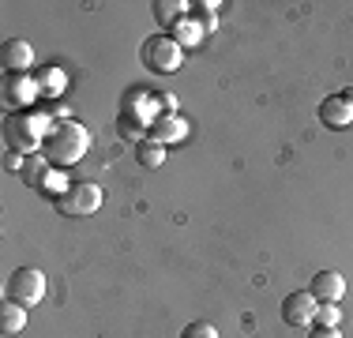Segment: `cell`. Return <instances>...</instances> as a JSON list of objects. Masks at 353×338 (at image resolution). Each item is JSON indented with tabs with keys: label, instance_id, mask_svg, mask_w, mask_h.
Listing matches in <instances>:
<instances>
[{
	"label": "cell",
	"instance_id": "9c48e42d",
	"mask_svg": "<svg viewBox=\"0 0 353 338\" xmlns=\"http://www.w3.org/2000/svg\"><path fill=\"white\" fill-rule=\"evenodd\" d=\"M316 308H319V301L308 290H293L290 297L282 301V319L290 327H312L316 324Z\"/></svg>",
	"mask_w": 353,
	"mask_h": 338
},
{
	"label": "cell",
	"instance_id": "9a60e30c",
	"mask_svg": "<svg viewBox=\"0 0 353 338\" xmlns=\"http://www.w3.org/2000/svg\"><path fill=\"white\" fill-rule=\"evenodd\" d=\"M154 19L162 23V27H170V30H176L184 19H188V8L192 4H184V0H154Z\"/></svg>",
	"mask_w": 353,
	"mask_h": 338
},
{
	"label": "cell",
	"instance_id": "277c9868",
	"mask_svg": "<svg viewBox=\"0 0 353 338\" xmlns=\"http://www.w3.org/2000/svg\"><path fill=\"white\" fill-rule=\"evenodd\" d=\"M19 173H23V181H27L30 188H38L41 196L53 199V203L64 196V188H68V184H64V177H61V169L49 162L46 155H30L27 162H23Z\"/></svg>",
	"mask_w": 353,
	"mask_h": 338
},
{
	"label": "cell",
	"instance_id": "6da1fadb",
	"mask_svg": "<svg viewBox=\"0 0 353 338\" xmlns=\"http://www.w3.org/2000/svg\"><path fill=\"white\" fill-rule=\"evenodd\" d=\"M87 150H90V132L75 121H53L46 132V143H41V155H46L57 169L83 162Z\"/></svg>",
	"mask_w": 353,
	"mask_h": 338
},
{
	"label": "cell",
	"instance_id": "7402d4cb",
	"mask_svg": "<svg viewBox=\"0 0 353 338\" xmlns=\"http://www.w3.org/2000/svg\"><path fill=\"white\" fill-rule=\"evenodd\" d=\"M308 338H342V335H339V327H312Z\"/></svg>",
	"mask_w": 353,
	"mask_h": 338
},
{
	"label": "cell",
	"instance_id": "5b68a950",
	"mask_svg": "<svg viewBox=\"0 0 353 338\" xmlns=\"http://www.w3.org/2000/svg\"><path fill=\"white\" fill-rule=\"evenodd\" d=\"M46 297V275L38 267H19L12 270V278L4 282V301H15L23 308H34Z\"/></svg>",
	"mask_w": 353,
	"mask_h": 338
},
{
	"label": "cell",
	"instance_id": "8fae6325",
	"mask_svg": "<svg viewBox=\"0 0 353 338\" xmlns=\"http://www.w3.org/2000/svg\"><path fill=\"white\" fill-rule=\"evenodd\" d=\"M308 293H312L319 304H339L342 293H346V278H342L339 270H319L312 278V286H308Z\"/></svg>",
	"mask_w": 353,
	"mask_h": 338
},
{
	"label": "cell",
	"instance_id": "5bb4252c",
	"mask_svg": "<svg viewBox=\"0 0 353 338\" xmlns=\"http://www.w3.org/2000/svg\"><path fill=\"white\" fill-rule=\"evenodd\" d=\"M34 87H38V98H61L64 95V87H68V79H64V72L61 68H34Z\"/></svg>",
	"mask_w": 353,
	"mask_h": 338
},
{
	"label": "cell",
	"instance_id": "e0dca14e",
	"mask_svg": "<svg viewBox=\"0 0 353 338\" xmlns=\"http://www.w3.org/2000/svg\"><path fill=\"white\" fill-rule=\"evenodd\" d=\"M188 19L196 23L199 30H203V38H207V34H214V27H218V0H203V4H192V8H188Z\"/></svg>",
	"mask_w": 353,
	"mask_h": 338
},
{
	"label": "cell",
	"instance_id": "7c38bea8",
	"mask_svg": "<svg viewBox=\"0 0 353 338\" xmlns=\"http://www.w3.org/2000/svg\"><path fill=\"white\" fill-rule=\"evenodd\" d=\"M150 121H154V117L143 113V109H121V117H117V132L139 147V143L150 135Z\"/></svg>",
	"mask_w": 353,
	"mask_h": 338
},
{
	"label": "cell",
	"instance_id": "4fadbf2b",
	"mask_svg": "<svg viewBox=\"0 0 353 338\" xmlns=\"http://www.w3.org/2000/svg\"><path fill=\"white\" fill-rule=\"evenodd\" d=\"M184 135H188V121H184V117H154L147 139H154L165 147V143H181Z\"/></svg>",
	"mask_w": 353,
	"mask_h": 338
},
{
	"label": "cell",
	"instance_id": "d6986e66",
	"mask_svg": "<svg viewBox=\"0 0 353 338\" xmlns=\"http://www.w3.org/2000/svg\"><path fill=\"white\" fill-rule=\"evenodd\" d=\"M173 38H176V46H181V49H188V46H199V41H203V30H199L192 19H184L181 27L173 30Z\"/></svg>",
	"mask_w": 353,
	"mask_h": 338
},
{
	"label": "cell",
	"instance_id": "8992f818",
	"mask_svg": "<svg viewBox=\"0 0 353 338\" xmlns=\"http://www.w3.org/2000/svg\"><path fill=\"white\" fill-rule=\"evenodd\" d=\"M102 207V188L94 181H75L64 188V196L57 199V210L64 218H90L94 210Z\"/></svg>",
	"mask_w": 353,
	"mask_h": 338
},
{
	"label": "cell",
	"instance_id": "3957f363",
	"mask_svg": "<svg viewBox=\"0 0 353 338\" xmlns=\"http://www.w3.org/2000/svg\"><path fill=\"white\" fill-rule=\"evenodd\" d=\"M139 61L154 75H173L184 61V49L176 46L173 34H150V38H143V46H139Z\"/></svg>",
	"mask_w": 353,
	"mask_h": 338
},
{
	"label": "cell",
	"instance_id": "7a4b0ae2",
	"mask_svg": "<svg viewBox=\"0 0 353 338\" xmlns=\"http://www.w3.org/2000/svg\"><path fill=\"white\" fill-rule=\"evenodd\" d=\"M49 117L46 113H34V109H19V113H8L4 117V143L12 155H41V143H46V132H49Z\"/></svg>",
	"mask_w": 353,
	"mask_h": 338
},
{
	"label": "cell",
	"instance_id": "44dd1931",
	"mask_svg": "<svg viewBox=\"0 0 353 338\" xmlns=\"http://www.w3.org/2000/svg\"><path fill=\"white\" fill-rule=\"evenodd\" d=\"M339 319H342L339 304H319V308H316V324H312V327H339Z\"/></svg>",
	"mask_w": 353,
	"mask_h": 338
},
{
	"label": "cell",
	"instance_id": "ffe728a7",
	"mask_svg": "<svg viewBox=\"0 0 353 338\" xmlns=\"http://www.w3.org/2000/svg\"><path fill=\"white\" fill-rule=\"evenodd\" d=\"M181 338H218V327L207 324V319H192V324L181 331Z\"/></svg>",
	"mask_w": 353,
	"mask_h": 338
},
{
	"label": "cell",
	"instance_id": "ac0fdd59",
	"mask_svg": "<svg viewBox=\"0 0 353 338\" xmlns=\"http://www.w3.org/2000/svg\"><path fill=\"white\" fill-rule=\"evenodd\" d=\"M136 162L143 169H158V166L165 162V147H162V143H154V139H143L139 147H136Z\"/></svg>",
	"mask_w": 353,
	"mask_h": 338
},
{
	"label": "cell",
	"instance_id": "52a82bcc",
	"mask_svg": "<svg viewBox=\"0 0 353 338\" xmlns=\"http://www.w3.org/2000/svg\"><path fill=\"white\" fill-rule=\"evenodd\" d=\"M319 121L323 128H350L353 124V87L350 90H339V95H327L319 101Z\"/></svg>",
	"mask_w": 353,
	"mask_h": 338
},
{
	"label": "cell",
	"instance_id": "30bf717a",
	"mask_svg": "<svg viewBox=\"0 0 353 338\" xmlns=\"http://www.w3.org/2000/svg\"><path fill=\"white\" fill-rule=\"evenodd\" d=\"M0 95L4 101L19 113V109H30V101L38 98V87H34V75H4L0 83Z\"/></svg>",
	"mask_w": 353,
	"mask_h": 338
},
{
	"label": "cell",
	"instance_id": "2e32d148",
	"mask_svg": "<svg viewBox=\"0 0 353 338\" xmlns=\"http://www.w3.org/2000/svg\"><path fill=\"white\" fill-rule=\"evenodd\" d=\"M23 327H27V308L15 301L0 304V335H19Z\"/></svg>",
	"mask_w": 353,
	"mask_h": 338
},
{
	"label": "cell",
	"instance_id": "ba28073f",
	"mask_svg": "<svg viewBox=\"0 0 353 338\" xmlns=\"http://www.w3.org/2000/svg\"><path fill=\"white\" fill-rule=\"evenodd\" d=\"M0 68H4V75H30L34 72V49H30V41L8 38L0 46Z\"/></svg>",
	"mask_w": 353,
	"mask_h": 338
}]
</instances>
